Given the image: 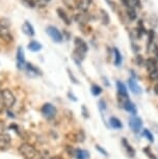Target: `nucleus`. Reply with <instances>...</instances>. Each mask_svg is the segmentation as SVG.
Masks as SVG:
<instances>
[{
  "label": "nucleus",
  "mask_w": 158,
  "mask_h": 159,
  "mask_svg": "<svg viewBox=\"0 0 158 159\" xmlns=\"http://www.w3.org/2000/svg\"><path fill=\"white\" fill-rule=\"evenodd\" d=\"M67 71H68V74H69V77L71 78V80H72V82H73V83H76V84H77V83H78V81H77L76 77H75V76H74V75H73L72 71H71L70 69H68Z\"/></svg>",
  "instance_id": "nucleus-34"
},
{
  "label": "nucleus",
  "mask_w": 158,
  "mask_h": 159,
  "mask_svg": "<svg viewBox=\"0 0 158 159\" xmlns=\"http://www.w3.org/2000/svg\"><path fill=\"white\" fill-rule=\"evenodd\" d=\"M105 1H106V3L109 5L110 8H111L112 11H115V3L112 1V0H105Z\"/></svg>",
  "instance_id": "nucleus-39"
},
{
  "label": "nucleus",
  "mask_w": 158,
  "mask_h": 159,
  "mask_svg": "<svg viewBox=\"0 0 158 159\" xmlns=\"http://www.w3.org/2000/svg\"><path fill=\"white\" fill-rule=\"evenodd\" d=\"M126 16L128 17V19L130 21H135L136 18H138V13H136V10L134 7H130L127 8V14Z\"/></svg>",
  "instance_id": "nucleus-24"
},
{
  "label": "nucleus",
  "mask_w": 158,
  "mask_h": 159,
  "mask_svg": "<svg viewBox=\"0 0 158 159\" xmlns=\"http://www.w3.org/2000/svg\"><path fill=\"white\" fill-rule=\"evenodd\" d=\"M92 1L93 0H80L78 3H77V7L79 10H81L82 11H88L89 5L92 4Z\"/></svg>",
  "instance_id": "nucleus-23"
},
{
  "label": "nucleus",
  "mask_w": 158,
  "mask_h": 159,
  "mask_svg": "<svg viewBox=\"0 0 158 159\" xmlns=\"http://www.w3.org/2000/svg\"><path fill=\"white\" fill-rule=\"evenodd\" d=\"M121 1H122V3H123L124 7H126L127 8L130 7H132V5H131L130 0H121Z\"/></svg>",
  "instance_id": "nucleus-41"
},
{
  "label": "nucleus",
  "mask_w": 158,
  "mask_h": 159,
  "mask_svg": "<svg viewBox=\"0 0 158 159\" xmlns=\"http://www.w3.org/2000/svg\"><path fill=\"white\" fill-rule=\"evenodd\" d=\"M96 148H97V150H98V151H99L100 153H101V154H103L104 156H108V153H107L106 151H105V150H104V149H102V148H101V147L99 146V145H97L96 146Z\"/></svg>",
  "instance_id": "nucleus-40"
},
{
  "label": "nucleus",
  "mask_w": 158,
  "mask_h": 159,
  "mask_svg": "<svg viewBox=\"0 0 158 159\" xmlns=\"http://www.w3.org/2000/svg\"><path fill=\"white\" fill-rule=\"evenodd\" d=\"M135 61H136V65L138 66H142V65H145V59L144 57L141 55V54H136L135 56Z\"/></svg>",
  "instance_id": "nucleus-32"
},
{
  "label": "nucleus",
  "mask_w": 158,
  "mask_h": 159,
  "mask_svg": "<svg viewBox=\"0 0 158 159\" xmlns=\"http://www.w3.org/2000/svg\"><path fill=\"white\" fill-rule=\"evenodd\" d=\"M56 13H57L58 17L61 18V19L64 21L67 25H71V23H72V22H71V19H70L69 15L65 13V10H62L61 7H58V8H56Z\"/></svg>",
  "instance_id": "nucleus-15"
},
{
  "label": "nucleus",
  "mask_w": 158,
  "mask_h": 159,
  "mask_svg": "<svg viewBox=\"0 0 158 159\" xmlns=\"http://www.w3.org/2000/svg\"><path fill=\"white\" fill-rule=\"evenodd\" d=\"M50 159H61V158L59 157V156H53V157H51Z\"/></svg>",
  "instance_id": "nucleus-45"
},
{
  "label": "nucleus",
  "mask_w": 158,
  "mask_h": 159,
  "mask_svg": "<svg viewBox=\"0 0 158 159\" xmlns=\"http://www.w3.org/2000/svg\"><path fill=\"white\" fill-rule=\"evenodd\" d=\"M114 51V57H115V67H121L122 64H123V55H122L121 51L118 49V48H114L112 49Z\"/></svg>",
  "instance_id": "nucleus-14"
},
{
  "label": "nucleus",
  "mask_w": 158,
  "mask_h": 159,
  "mask_svg": "<svg viewBox=\"0 0 158 159\" xmlns=\"http://www.w3.org/2000/svg\"><path fill=\"white\" fill-rule=\"evenodd\" d=\"M43 1H44V2H49L50 0H43Z\"/></svg>",
  "instance_id": "nucleus-46"
},
{
  "label": "nucleus",
  "mask_w": 158,
  "mask_h": 159,
  "mask_svg": "<svg viewBox=\"0 0 158 159\" xmlns=\"http://www.w3.org/2000/svg\"><path fill=\"white\" fill-rule=\"evenodd\" d=\"M142 135L147 139L150 143H154V135L149 129H142Z\"/></svg>",
  "instance_id": "nucleus-26"
},
{
  "label": "nucleus",
  "mask_w": 158,
  "mask_h": 159,
  "mask_svg": "<svg viewBox=\"0 0 158 159\" xmlns=\"http://www.w3.org/2000/svg\"><path fill=\"white\" fill-rule=\"evenodd\" d=\"M131 49H132V51H133L134 53H135V54H138L139 51L142 50V48H141L139 45L135 44V43H132V44H131Z\"/></svg>",
  "instance_id": "nucleus-33"
},
{
  "label": "nucleus",
  "mask_w": 158,
  "mask_h": 159,
  "mask_svg": "<svg viewBox=\"0 0 158 159\" xmlns=\"http://www.w3.org/2000/svg\"><path fill=\"white\" fill-rule=\"evenodd\" d=\"M19 152L24 159H34L37 156V150L27 143H22L19 147Z\"/></svg>",
  "instance_id": "nucleus-2"
},
{
  "label": "nucleus",
  "mask_w": 158,
  "mask_h": 159,
  "mask_svg": "<svg viewBox=\"0 0 158 159\" xmlns=\"http://www.w3.org/2000/svg\"><path fill=\"white\" fill-rule=\"evenodd\" d=\"M41 159H44V158H41Z\"/></svg>",
  "instance_id": "nucleus-47"
},
{
  "label": "nucleus",
  "mask_w": 158,
  "mask_h": 159,
  "mask_svg": "<svg viewBox=\"0 0 158 159\" xmlns=\"http://www.w3.org/2000/svg\"><path fill=\"white\" fill-rule=\"evenodd\" d=\"M109 125L111 128L117 129V130L123 128V124H122L121 120L118 119L117 116H110L109 118Z\"/></svg>",
  "instance_id": "nucleus-16"
},
{
  "label": "nucleus",
  "mask_w": 158,
  "mask_h": 159,
  "mask_svg": "<svg viewBox=\"0 0 158 159\" xmlns=\"http://www.w3.org/2000/svg\"><path fill=\"white\" fill-rule=\"evenodd\" d=\"M149 77H150L152 81H158V69H156L154 72L149 74Z\"/></svg>",
  "instance_id": "nucleus-31"
},
{
  "label": "nucleus",
  "mask_w": 158,
  "mask_h": 159,
  "mask_svg": "<svg viewBox=\"0 0 158 159\" xmlns=\"http://www.w3.org/2000/svg\"><path fill=\"white\" fill-rule=\"evenodd\" d=\"M91 91H92V94H93L94 96H99L102 94V91L103 89H101V86H99L98 84H93L92 85V89H91Z\"/></svg>",
  "instance_id": "nucleus-27"
},
{
  "label": "nucleus",
  "mask_w": 158,
  "mask_h": 159,
  "mask_svg": "<svg viewBox=\"0 0 158 159\" xmlns=\"http://www.w3.org/2000/svg\"><path fill=\"white\" fill-rule=\"evenodd\" d=\"M123 108L126 110L127 112H129V113H131V115H133V116H135L136 112H138V109H136L135 105H134V103L131 100L128 101L127 103L124 105Z\"/></svg>",
  "instance_id": "nucleus-20"
},
{
  "label": "nucleus",
  "mask_w": 158,
  "mask_h": 159,
  "mask_svg": "<svg viewBox=\"0 0 158 159\" xmlns=\"http://www.w3.org/2000/svg\"><path fill=\"white\" fill-rule=\"evenodd\" d=\"M74 157L76 159H89V153L86 150L82 149H76Z\"/></svg>",
  "instance_id": "nucleus-19"
},
{
  "label": "nucleus",
  "mask_w": 158,
  "mask_h": 159,
  "mask_svg": "<svg viewBox=\"0 0 158 159\" xmlns=\"http://www.w3.org/2000/svg\"><path fill=\"white\" fill-rule=\"evenodd\" d=\"M23 2L26 4V7H34L35 5V1L34 0H23Z\"/></svg>",
  "instance_id": "nucleus-35"
},
{
  "label": "nucleus",
  "mask_w": 158,
  "mask_h": 159,
  "mask_svg": "<svg viewBox=\"0 0 158 159\" xmlns=\"http://www.w3.org/2000/svg\"><path fill=\"white\" fill-rule=\"evenodd\" d=\"M68 95H69V98H70V99H72L73 101H76V100H77L76 98H74V96H73L72 94H71V93H69V94H68Z\"/></svg>",
  "instance_id": "nucleus-44"
},
{
  "label": "nucleus",
  "mask_w": 158,
  "mask_h": 159,
  "mask_svg": "<svg viewBox=\"0 0 158 159\" xmlns=\"http://www.w3.org/2000/svg\"><path fill=\"white\" fill-rule=\"evenodd\" d=\"M26 61L24 56V50L22 47H19L17 50V68L19 70H24L26 68Z\"/></svg>",
  "instance_id": "nucleus-6"
},
{
  "label": "nucleus",
  "mask_w": 158,
  "mask_h": 159,
  "mask_svg": "<svg viewBox=\"0 0 158 159\" xmlns=\"http://www.w3.org/2000/svg\"><path fill=\"white\" fill-rule=\"evenodd\" d=\"M99 11H100V19H101L102 24L105 26L108 25V24L110 23V17H109L108 13H107L105 10H103V8H101Z\"/></svg>",
  "instance_id": "nucleus-21"
},
{
  "label": "nucleus",
  "mask_w": 158,
  "mask_h": 159,
  "mask_svg": "<svg viewBox=\"0 0 158 159\" xmlns=\"http://www.w3.org/2000/svg\"><path fill=\"white\" fill-rule=\"evenodd\" d=\"M28 49L32 51V52H38L42 49V44L38 43V41H31L28 44Z\"/></svg>",
  "instance_id": "nucleus-25"
},
{
  "label": "nucleus",
  "mask_w": 158,
  "mask_h": 159,
  "mask_svg": "<svg viewBox=\"0 0 158 159\" xmlns=\"http://www.w3.org/2000/svg\"><path fill=\"white\" fill-rule=\"evenodd\" d=\"M26 71L28 72V75H30V76H38V75H41V71L40 69L34 67V65L30 64V62H28V64H26Z\"/></svg>",
  "instance_id": "nucleus-17"
},
{
  "label": "nucleus",
  "mask_w": 158,
  "mask_h": 159,
  "mask_svg": "<svg viewBox=\"0 0 158 159\" xmlns=\"http://www.w3.org/2000/svg\"><path fill=\"white\" fill-rule=\"evenodd\" d=\"M154 93L158 96V83H156V84L154 85Z\"/></svg>",
  "instance_id": "nucleus-43"
},
{
  "label": "nucleus",
  "mask_w": 158,
  "mask_h": 159,
  "mask_svg": "<svg viewBox=\"0 0 158 159\" xmlns=\"http://www.w3.org/2000/svg\"><path fill=\"white\" fill-rule=\"evenodd\" d=\"M128 86H129L130 91L132 92L133 94H135V95H141L142 93V88L138 84L136 80L134 79L133 77H130L129 79H128Z\"/></svg>",
  "instance_id": "nucleus-10"
},
{
  "label": "nucleus",
  "mask_w": 158,
  "mask_h": 159,
  "mask_svg": "<svg viewBox=\"0 0 158 159\" xmlns=\"http://www.w3.org/2000/svg\"><path fill=\"white\" fill-rule=\"evenodd\" d=\"M149 24L151 25V27H157L158 25V17L156 15H152V16L149 18Z\"/></svg>",
  "instance_id": "nucleus-29"
},
{
  "label": "nucleus",
  "mask_w": 158,
  "mask_h": 159,
  "mask_svg": "<svg viewBox=\"0 0 158 159\" xmlns=\"http://www.w3.org/2000/svg\"><path fill=\"white\" fill-rule=\"evenodd\" d=\"M41 111L45 118L47 119H52L56 116V108L51 103H45L42 107Z\"/></svg>",
  "instance_id": "nucleus-5"
},
{
  "label": "nucleus",
  "mask_w": 158,
  "mask_h": 159,
  "mask_svg": "<svg viewBox=\"0 0 158 159\" xmlns=\"http://www.w3.org/2000/svg\"><path fill=\"white\" fill-rule=\"evenodd\" d=\"M121 143H122V146H123V148L125 150V152H126V154L128 157H130V158H134L135 157V150H134V148L132 146H131V143L128 142V140L125 139V137H123L121 140Z\"/></svg>",
  "instance_id": "nucleus-8"
},
{
  "label": "nucleus",
  "mask_w": 158,
  "mask_h": 159,
  "mask_svg": "<svg viewBox=\"0 0 158 159\" xmlns=\"http://www.w3.org/2000/svg\"><path fill=\"white\" fill-rule=\"evenodd\" d=\"M75 20L80 25H84V24H88L89 20V16L88 14H77L75 16Z\"/></svg>",
  "instance_id": "nucleus-22"
},
{
  "label": "nucleus",
  "mask_w": 158,
  "mask_h": 159,
  "mask_svg": "<svg viewBox=\"0 0 158 159\" xmlns=\"http://www.w3.org/2000/svg\"><path fill=\"white\" fill-rule=\"evenodd\" d=\"M22 31L24 32L26 35H28V37H34V26L31 25V23L28 22V21H25V22L23 23Z\"/></svg>",
  "instance_id": "nucleus-12"
},
{
  "label": "nucleus",
  "mask_w": 158,
  "mask_h": 159,
  "mask_svg": "<svg viewBox=\"0 0 158 159\" xmlns=\"http://www.w3.org/2000/svg\"><path fill=\"white\" fill-rule=\"evenodd\" d=\"M133 3H134V7H135L142 8V7L141 0H133Z\"/></svg>",
  "instance_id": "nucleus-42"
},
{
  "label": "nucleus",
  "mask_w": 158,
  "mask_h": 159,
  "mask_svg": "<svg viewBox=\"0 0 158 159\" xmlns=\"http://www.w3.org/2000/svg\"><path fill=\"white\" fill-rule=\"evenodd\" d=\"M76 140L78 143H83L84 142V139H85V134H84V132H83L82 130H79V132L77 133V135H76Z\"/></svg>",
  "instance_id": "nucleus-30"
},
{
  "label": "nucleus",
  "mask_w": 158,
  "mask_h": 159,
  "mask_svg": "<svg viewBox=\"0 0 158 159\" xmlns=\"http://www.w3.org/2000/svg\"><path fill=\"white\" fill-rule=\"evenodd\" d=\"M148 43H147V51L148 52H150L151 48H153L154 46V39H155V31L153 29H150V30L148 31Z\"/></svg>",
  "instance_id": "nucleus-18"
},
{
  "label": "nucleus",
  "mask_w": 158,
  "mask_h": 159,
  "mask_svg": "<svg viewBox=\"0 0 158 159\" xmlns=\"http://www.w3.org/2000/svg\"><path fill=\"white\" fill-rule=\"evenodd\" d=\"M0 98H1V101H2V103H3L4 107H7V108L13 107L15 102H16L15 95L7 89H2V91L0 92Z\"/></svg>",
  "instance_id": "nucleus-1"
},
{
  "label": "nucleus",
  "mask_w": 158,
  "mask_h": 159,
  "mask_svg": "<svg viewBox=\"0 0 158 159\" xmlns=\"http://www.w3.org/2000/svg\"><path fill=\"white\" fill-rule=\"evenodd\" d=\"M142 151H144V153L146 154V156L149 158V159H157L156 156L154 155V153L152 152V150L150 147H146V148L142 149Z\"/></svg>",
  "instance_id": "nucleus-28"
},
{
  "label": "nucleus",
  "mask_w": 158,
  "mask_h": 159,
  "mask_svg": "<svg viewBox=\"0 0 158 159\" xmlns=\"http://www.w3.org/2000/svg\"><path fill=\"white\" fill-rule=\"evenodd\" d=\"M117 89H118V98L129 97V96H128L126 85H125L122 81H117Z\"/></svg>",
  "instance_id": "nucleus-13"
},
{
  "label": "nucleus",
  "mask_w": 158,
  "mask_h": 159,
  "mask_svg": "<svg viewBox=\"0 0 158 159\" xmlns=\"http://www.w3.org/2000/svg\"><path fill=\"white\" fill-rule=\"evenodd\" d=\"M11 143V137L10 134L7 133H0V150L1 151H4V150H7L10 148Z\"/></svg>",
  "instance_id": "nucleus-7"
},
{
  "label": "nucleus",
  "mask_w": 158,
  "mask_h": 159,
  "mask_svg": "<svg viewBox=\"0 0 158 159\" xmlns=\"http://www.w3.org/2000/svg\"><path fill=\"white\" fill-rule=\"evenodd\" d=\"M128 124H129V127H130L131 131H132L133 133L138 134V133H139V132L142 131V119L139 118V116H131V118L129 119Z\"/></svg>",
  "instance_id": "nucleus-3"
},
{
  "label": "nucleus",
  "mask_w": 158,
  "mask_h": 159,
  "mask_svg": "<svg viewBox=\"0 0 158 159\" xmlns=\"http://www.w3.org/2000/svg\"><path fill=\"white\" fill-rule=\"evenodd\" d=\"M0 38L5 42L13 41V35H11V31L8 30L7 27H4V26H0Z\"/></svg>",
  "instance_id": "nucleus-11"
},
{
  "label": "nucleus",
  "mask_w": 158,
  "mask_h": 159,
  "mask_svg": "<svg viewBox=\"0 0 158 159\" xmlns=\"http://www.w3.org/2000/svg\"><path fill=\"white\" fill-rule=\"evenodd\" d=\"M145 67L147 69L148 73L150 74L152 72H154L156 69H158V61L155 57H149L146 59Z\"/></svg>",
  "instance_id": "nucleus-9"
},
{
  "label": "nucleus",
  "mask_w": 158,
  "mask_h": 159,
  "mask_svg": "<svg viewBox=\"0 0 158 159\" xmlns=\"http://www.w3.org/2000/svg\"><path fill=\"white\" fill-rule=\"evenodd\" d=\"M46 32L48 34V35L52 39V41H54L55 43H61L64 41V35L61 32V30H58L57 28L54 26L50 25L46 28Z\"/></svg>",
  "instance_id": "nucleus-4"
},
{
  "label": "nucleus",
  "mask_w": 158,
  "mask_h": 159,
  "mask_svg": "<svg viewBox=\"0 0 158 159\" xmlns=\"http://www.w3.org/2000/svg\"><path fill=\"white\" fill-rule=\"evenodd\" d=\"M81 110H82V115H83V116H84L85 119H88V116H89V115H88V110L86 109V107L83 105V106L81 107Z\"/></svg>",
  "instance_id": "nucleus-38"
},
{
  "label": "nucleus",
  "mask_w": 158,
  "mask_h": 159,
  "mask_svg": "<svg viewBox=\"0 0 158 159\" xmlns=\"http://www.w3.org/2000/svg\"><path fill=\"white\" fill-rule=\"evenodd\" d=\"M106 102L104 101V100H101L100 102H99V108H100V110L101 111H104V110H106Z\"/></svg>",
  "instance_id": "nucleus-36"
},
{
  "label": "nucleus",
  "mask_w": 158,
  "mask_h": 159,
  "mask_svg": "<svg viewBox=\"0 0 158 159\" xmlns=\"http://www.w3.org/2000/svg\"><path fill=\"white\" fill-rule=\"evenodd\" d=\"M152 50H153V53H154V56L155 58L158 61V45L157 44H154L153 48H152Z\"/></svg>",
  "instance_id": "nucleus-37"
}]
</instances>
